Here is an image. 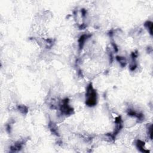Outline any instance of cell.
Returning <instances> with one entry per match:
<instances>
[{
  "instance_id": "6da1fadb",
  "label": "cell",
  "mask_w": 153,
  "mask_h": 153,
  "mask_svg": "<svg viewBox=\"0 0 153 153\" xmlns=\"http://www.w3.org/2000/svg\"><path fill=\"white\" fill-rule=\"evenodd\" d=\"M88 94H89V96H88V98L87 103L89 106L94 105L96 103V94L95 91L94 90H93V89L91 88H90V90L88 91Z\"/></svg>"
}]
</instances>
